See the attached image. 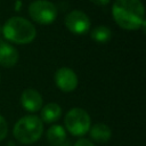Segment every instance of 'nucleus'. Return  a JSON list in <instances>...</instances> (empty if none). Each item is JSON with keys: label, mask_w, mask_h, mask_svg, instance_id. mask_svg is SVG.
<instances>
[{"label": "nucleus", "mask_w": 146, "mask_h": 146, "mask_svg": "<svg viewBox=\"0 0 146 146\" xmlns=\"http://www.w3.org/2000/svg\"><path fill=\"white\" fill-rule=\"evenodd\" d=\"M112 15L116 24L124 30H145V11L140 0H115Z\"/></svg>", "instance_id": "1"}, {"label": "nucleus", "mask_w": 146, "mask_h": 146, "mask_svg": "<svg viewBox=\"0 0 146 146\" xmlns=\"http://www.w3.org/2000/svg\"><path fill=\"white\" fill-rule=\"evenodd\" d=\"M1 33L5 38L17 44H26L34 40L36 31L34 25L23 17H10L6 21L5 25L1 27Z\"/></svg>", "instance_id": "2"}, {"label": "nucleus", "mask_w": 146, "mask_h": 146, "mask_svg": "<svg viewBox=\"0 0 146 146\" xmlns=\"http://www.w3.org/2000/svg\"><path fill=\"white\" fill-rule=\"evenodd\" d=\"M43 132V122L36 115L30 114L21 117L14 125V137L22 144H33Z\"/></svg>", "instance_id": "3"}, {"label": "nucleus", "mask_w": 146, "mask_h": 146, "mask_svg": "<svg viewBox=\"0 0 146 146\" xmlns=\"http://www.w3.org/2000/svg\"><path fill=\"white\" fill-rule=\"evenodd\" d=\"M64 124L66 130L73 136H83L86 135L90 127L91 120L87 111L80 107L70 110L64 119Z\"/></svg>", "instance_id": "4"}, {"label": "nucleus", "mask_w": 146, "mask_h": 146, "mask_svg": "<svg viewBox=\"0 0 146 146\" xmlns=\"http://www.w3.org/2000/svg\"><path fill=\"white\" fill-rule=\"evenodd\" d=\"M29 15L35 23L48 25L56 19L57 9L56 6L48 0H35L29 6Z\"/></svg>", "instance_id": "5"}, {"label": "nucleus", "mask_w": 146, "mask_h": 146, "mask_svg": "<svg viewBox=\"0 0 146 146\" xmlns=\"http://www.w3.org/2000/svg\"><path fill=\"white\" fill-rule=\"evenodd\" d=\"M65 25L74 34H86L90 30V19L81 10H72L65 17Z\"/></svg>", "instance_id": "6"}, {"label": "nucleus", "mask_w": 146, "mask_h": 146, "mask_svg": "<svg viewBox=\"0 0 146 146\" xmlns=\"http://www.w3.org/2000/svg\"><path fill=\"white\" fill-rule=\"evenodd\" d=\"M56 86L64 92H71L78 87V76L70 67H59L54 75Z\"/></svg>", "instance_id": "7"}, {"label": "nucleus", "mask_w": 146, "mask_h": 146, "mask_svg": "<svg viewBox=\"0 0 146 146\" xmlns=\"http://www.w3.org/2000/svg\"><path fill=\"white\" fill-rule=\"evenodd\" d=\"M21 104L27 112H36L42 107L43 100L39 91L34 89H25L21 95Z\"/></svg>", "instance_id": "8"}, {"label": "nucleus", "mask_w": 146, "mask_h": 146, "mask_svg": "<svg viewBox=\"0 0 146 146\" xmlns=\"http://www.w3.org/2000/svg\"><path fill=\"white\" fill-rule=\"evenodd\" d=\"M19 58L18 51L15 47L0 40V65L3 67H13L17 64Z\"/></svg>", "instance_id": "9"}, {"label": "nucleus", "mask_w": 146, "mask_h": 146, "mask_svg": "<svg viewBox=\"0 0 146 146\" xmlns=\"http://www.w3.org/2000/svg\"><path fill=\"white\" fill-rule=\"evenodd\" d=\"M90 137L97 143H106L112 136V130L105 123H95L90 127L89 131Z\"/></svg>", "instance_id": "10"}, {"label": "nucleus", "mask_w": 146, "mask_h": 146, "mask_svg": "<svg viewBox=\"0 0 146 146\" xmlns=\"http://www.w3.org/2000/svg\"><path fill=\"white\" fill-rule=\"evenodd\" d=\"M62 115V108L56 103H49L41 110V121L46 123L56 122Z\"/></svg>", "instance_id": "11"}, {"label": "nucleus", "mask_w": 146, "mask_h": 146, "mask_svg": "<svg viewBox=\"0 0 146 146\" xmlns=\"http://www.w3.org/2000/svg\"><path fill=\"white\" fill-rule=\"evenodd\" d=\"M47 140L52 146H60L66 140V131L59 124H54L47 130Z\"/></svg>", "instance_id": "12"}, {"label": "nucleus", "mask_w": 146, "mask_h": 146, "mask_svg": "<svg viewBox=\"0 0 146 146\" xmlns=\"http://www.w3.org/2000/svg\"><path fill=\"white\" fill-rule=\"evenodd\" d=\"M90 36L97 43H106L107 41H110V39L112 36V33H111V30L107 26L99 25V26H96L95 29L91 30Z\"/></svg>", "instance_id": "13"}, {"label": "nucleus", "mask_w": 146, "mask_h": 146, "mask_svg": "<svg viewBox=\"0 0 146 146\" xmlns=\"http://www.w3.org/2000/svg\"><path fill=\"white\" fill-rule=\"evenodd\" d=\"M8 132V124L5 120V117L0 114V141L3 140Z\"/></svg>", "instance_id": "14"}, {"label": "nucleus", "mask_w": 146, "mask_h": 146, "mask_svg": "<svg viewBox=\"0 0 146 146\" xmlns=\"http://www.w3.org/2000/svg\"><path fill=\"white\" fill-rule=\"evenodd\" d=\"M74 146H95V145L90 140H88L86 138H81V139H79V140L75 141Z\"/></svg>", "instance_id": "15"}, {"label": "nucleus", "mask_w": 146, "mask_h": 146, "mask_svg": "<svg viewBox=\"0 0 146 146\" xmlns=\"http://www.w3.org/2000/svg\"><path fill=\"white\" fill-rule=\"evenodd\" d=\"M90 1L96 6H106L110 2V0H90Z\"/></svg>", "instance_id": "16"}, {"label": "nucleus", "mask_w": 146, "mask_h": 146, "mask_svg": "<svg viewBox=\"0 0 146 146\" xmlns=\"http://www.w3.org/2000/svg\"><path fill=\"white\" fill-rule=\"evenodd\" d=\"M0 34H1V26H0Z\"/></svg>", "instance_id": "17"}]
</instances>
